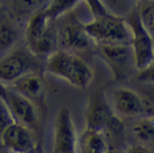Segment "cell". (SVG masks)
<instances>
[{
	"instance_id": "obj_1",
	"label": "cell",
	"mask_w": 154,
	"mask_h": 153,
	"mask_svg": "<svg viewBox=\"0 0 154 153\" xmlns=\"http://www.w3.org/2000/svg\"><path fill=\"white\" fill-rule=\"evenodd\" d=\"M46 70L48 73L66 81L79 89H85L93 79L91 66L76 54L57 49L46 58Z\"/></svg>"
},
{
	"instance_id": "obj_2",
	"label": "cell",
	"mask_w": 154,
	"mask_h": 153,
	"mask_svg": "<svg viewBox=\"0 0 154 153\" xmlns=\"http://www.w3.org/2000/svg\"><path fill=\"white\" fill-rule=\"evenodd\" d=\"M83 26L92 42L100 45L130 44L131 35L128 23L118 17L110 14L95 17Z\"/></svg>"
},
{
	"instance_id": "obj_3",
	"label": "cell",
	"mask_w": 154,
	"mask_h": 153,
	"mask_svg": "<svg viewBox=\"0 0 154 153\" xmlns=\"http://www.w3.org/2000/svg\"><path fill=\"white\" fill-rule=\"evenodd\" d=\"M126 22L131 35L130 46L133 51L135 69L141 72L152 67L154 60L153 36L142 26L137 13L131 15Z\"/></svg>"
},
{
	"instance_id": "obj_4",
	"label": "cell",
	"mask_w": 154,
	"mask_h": 153,
	"mask_svg": "<svg viewBox=\"0 0 154 153\" xmlns=\"http://www.w3.org/2000/svg\"><path fill=\"white\" fill-rule=\"evenodd\" d=\"M106 99L113 114L120 119L146 116V103L141 96L133 89L124 86L116 88Z\"/></svg>"
},
{
	"instance_id": "obj_5",
	"label": "cell",
	"mask_w": 154,
	"mask_h": 153,
	"mask_svg": "<svg viewBox=\"0 0 154 153\" xmlns=\"http://www.w3.org/2000/svg\"><path fill=\"white\" fill-rule=\"evenodd\" d=\"M78 134L71 111L63 107L58 111L54 126L53 153H76Z\"/></svg>"
},
{
	"instance_id": "obj_6",
	"label": "cell",
	"mask_w": 154,
	"mask_h": 153,
	"mask_svg": "<svg viewBox=\"0 0 154 153\" xmlns=\"http://www.w3.org/2000/svg\"><path fill=\"white\" fill-rule=\"evenodd\" d=\"M1 142L10 153H33L36 142L29 127L21 123H11L1 133Z\"/></svg>"
},
{
	"instance_id": "obj_7",
	"label": "cell",
	"mask_w": 154,
	"mask_h": 153,
	"mask_svg": "<svg viewBox=\"0 0 154 153\" xmlns=\"http://www.w3.org/2000/svg\"><path fill=\"white\" fill-rule=\"evenodd\" d=\"M100 52L117 78H127L135 68L130 44L100 45Z\"/></svg>"
},
{
	"instance_id": "obj_8",
	"label": "cell",
	"mask_w": 154,
	"mask_h": 153,
	"mask_svg": "<svg viewBox=\"0 0 154 153\" xmlns=\"http://www.w3.org/2000/svg\"><path fill=\"white\" fill-rule=\"evenodd\" d=\"M30 55L23 49L11 50L0 57V82L11 84L25 74L30 72Z\"/></svg>"
},
{
	"instance_id": "obj_9",
	"label": "cell",
	"mask_w": 154,
	"mask_h": 153,
	"mask_svg": "<svg viewBox=\"0 0 154 153\" xmlns=\"http://www.w3.org/2000/svg\"><path fill=\"white\" fill-rule=\"evenodd\" d=\"M57 32L58 46L63 50L76 54L86 50L92 41L88 36L83 23L75 18H69L59 28Z\"/></svg>"
},
{
	"instance_id": "obj_10",
	"label": "cell",
	"mask_w": 154,
	"mask_h": 153,
	"mask_svg": "<svg viewBox=\"0 0 154 153\" xmlns=\"http://www.w3.org/2000/svg\"><path fill=\"white\" fill-rule=\"evenodd\" d=\"M11 116L16 122L27 127L35 125L38 119V113L33 101L25 97L13 89H8L4 99Z\"/></svg>"
},
{
	"instance_id": "obj_11",
	"label": "cell",
	"mask_w": 154,
	"mask_h": 153,
	"mask_svg": "<svg viewBox=\"0 0 154 153\" xmlns=\"http://www.w3.org/2000/svg\"><path fill=\"white\" fill-rule=\"evenodd\" d=\"M113 115L106 96L98 92L93 93L87 105L86 127L103 133Z\"/></svg>"
},
{
	"instance_id": "obj_12",
	"label": "cell",
	"mask_w": 154,
	"mask_h": 153,
	"mask_svg": "<svg viewBox=\"0 0 154 153\" xmlns=\"http://www.w3.org/2000/svg\"><path fill=\"white\" fill-rule=\"evenodd\" d=\"M109 151V141L102 132L85 127L78 135L76 153H108Z\"/></svg>"
},
{
	"instance_id": "obj_13",
	"label": "cell",
	"mask_w": 154,
	"mask_h": 153,
	"mask_svg": "<svg viewBox=\"0 0 154 153\" xmlns=\"http://www.w3.org/2000/svg\"><path fill=\"white\" fill-rule=\"evenodd\" d=\"M11 89L33 101L42 96L44 81L39 74L30 72L11 84Z\"/></svg>"
},
{
	"instance_id": "obj_14",
	"label": "cell",
	"mask_w": 154,
	"mask_h": 153,
	"mask_svg": "<svg viewBox=\"0 0 154 153\" xmlns=\"http://www.w3.org/2000/svg\"><path fill=\"white\" fill-rule=\"evenodd\" d=\"M50 20L43 11L34 14L29 19L26 28V36L29 47L44 35L51 27Z\"/></svg>"
},
{
	"instance_id": "obj_15",
	"label": "cell",
	"mask_w": 154,
	"mask_h": 153,
	"mask_svg": "<svg viewBox=\"0 0 154 153\" xmlns=\"http://www.w3.org/2000/svg\"><path fill=\"white\" fill-rule=\"evenodd\" d=\"M29 47L34 54L47 58L58 49L57 32L51 26L44 35L38 39Z\"/></svg>"
},
{
	"instance_id": "obj_16",
	"label": "cell",
	"mask_w": 154,
	"mask_h": 153,
	"mask_svg": "<svg viewBox=\"0 0 154 153\" xmlns=\"http://www.w3.org/2000/svg\"><path fill=\"white\" fill-rule=\"evenodd\" d=\"M132 133L140 144L149 145L154 139V121L152 116L137 118L132 126Z\"/></svg>"
},
{
	"instance_id": "obj_17",
	"label": "cell",
	"mask_w": 154,
	"mask_h": 153,
	"mask_svg": "<svg viewBox=\"0 0 154 153\" xmlns=\"http://www.w3.org/2000/svg\"><path fill=\"white\" fill-rule=\"evenodd\" d=\"M80 0H50L42 11L51 20H55L72 11Z\"/></svg>"
},
{
	"instance_id": "obj_18",
	"label": "cell",
	"mask_w": 154,
	"mask_h": 153,
	"mask_svg": "<svg viewBox=\"0 0 154 153\" xmlns=\"http://www.w3.org/2000/svg\"><path fill=\"white\" fill-rule=\"evenodd\" d=\"M137 15L142 26L153 36L154 33V4L153 0H140Z\"/></svg>"
},
{
	"instance_id": "obj_19",
	"label": "cell",
	"mask_w": 154,
	"mask_h": 153,
	"mask_svg": "<svg viewBox=\"0 0 154 153\" xmlns=\"http://www.w3.org/2000/svg\"><path fill=\"white\" fill-rule=\"evenodd\" d=\"M16 40L17 33L11 25L8 23L0 24V57L11 51Z\"/></svg>"
},
{
	"instance_id": "obj_20",
	"label": "cell",
	"mask_w": 154,
	"mask_h": 153,
	"mask_svg": "<svg viewBox=\"0 0 154 153\" xmlns=\"http://www.w3.org/2000/svg\"><path fill=\"white\" fill-rule=\"evenodd\" d=\"M14 121H15L11 116L5 102L0 97V133L9 124Z\"/></svg>"
},
{
	"instance_id": "obj_21",
	"label": "cell",
	"mask_w": 154,
	"mask_h": 153,
	"mask_svg": "<svg viewBox=\"0 0 154 153\" xmlns=\"http://www.w3.org/2000/svg\"><path fill=\"white\" fill-rule=\"evenodd\" d=\"M85 1L90 7V10L95 15V17L105 16L109 14L101 0H85Z\"/></svg>"
},
{
	"instance_id": "obj_22",
	"label": "cell",
	"mask_w": 154,
	"mask_h": 153,
	"mask_svg": "<svg viewBox=\"0 0 154 153\" xmlns=\"http://www.w3.org/2000/svg\"><path fill=\"white\" fill-rule=\"evenodd\" d=\"M125 153H153L152 151L146 145L143 144H136L132 145L128 147Z\"/></svg>"
},
{
	"instance_id": "obj_23",
	"label": "cell",
	"mask_w": 154,
	"mask_h": 153,
	"mask_svg": "<svg viewBox=\"0 0 154 153\" xmlns=\"http://www.w3.org/2000/svg\"><path fill=\"white\" fill-rule=\"evenodd\" d=\"M45 1L47 0H17V3L23 9H33L44 4Z\"/></svg>"
},
{
	"instance_id": "obj_24",
	"label": "cell",
	"mask_w": 154,
	"mask_h": 153,
	"mask_svg": "<svg viewBox=\"0 0 154 153\" xmlns=\"http://www.w3.org/2000/svg\"><path fill=\"white\" fill-rule=\"evenodd\" d=\"M7 92V87L3 83L0 82V97L2 98L3 100L5 97V95H6Z\"/></svg>"
},
{
	"instance_id": "obj_25",
	"label": "cell",
	"mask_w": 154,
	"mask_h": 153,
	"mask_svg": "<svg viewBox=\"0 0 154 153\" xmlns=\"http://www.w3.org/2000/svg\"><path fill=\"white\" fill-rule=\"evenodd\" d=\"M108 153H122V152H119V151H108Z\"/></svg>"
},
{
	"instance_id": "obj_26",
	"label": "cell",
	"mask_w": 154,
	"mask_h": 153,
	"mask_svg": "<svg viewBox=\"0 0 154 153\" xmlns=\"http://www.w3.org/2000/svg\"><path fill=\"white\" fill-rule=\"evenodd\" d=\"M33 153H35V152H33Z\"/></svg>"
}]
</instances>
